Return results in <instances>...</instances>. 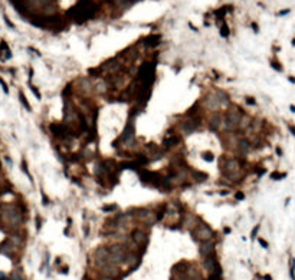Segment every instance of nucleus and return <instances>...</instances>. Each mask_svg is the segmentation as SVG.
I'll return each instance as SVG.
<instances>
[{"label":"nucleus","instance_id":"12","mask_svg":"<svg viewBox=\"0 0 295 280\" xmlns=\"http://www.w3.org/2000/svg\"><path fill=\"white\" fill-rule=\"evenodd\" d=\"M19 98H20V101H22V105L27 109V111H32V108H30V105H29V102H27V99H26V96H25V93L23 92H20L19 93Z\"/></svg>","mask_w":295,"mask_h":280},{"label":"nucleus","instance_id":"20","mask_svg":"<svg viewBox=\"0 0 295 280\" xmlns=\"http://www.w3.org/2000/svg\"><path fill=\"white\" fill-rule=\"evenodd\" d=\"M246 102H248V103H249V105H256V101H255V99H253V98H249V96H248V98H246Z\"/></svg>","mask_w":295,"mask_h":280},{"label":"nucleus","instance_id":"17","mask_svg":"<svg viewBox=\"0 0 295 280\" xmlns=\"http://www.w3.org/2000/svg\"><path fill=\"white\" fill-rule=\"evenodd\" d=\"M220 33L223 37H226L228 34H229V29H228V26H222V29H220Z\"/></svg>","mask_w":295,"mask_h":280},{"label":"nucleus","instance_id":"13","mask_svg":"<svg viewBox=\"0 0 295 280\" xmlns=\"http://www.w3.org/2000/svg\"><path fill=\"white\" fill-rule=\"evenodd\" d=\"M202 157H203V159H205V161H208V162H212V161L215 159V155H213L212 152H208V151H206V152H203V154H202Z\"/></svg>","mask_w":295,"mask_h":280},{"label":"nucleus","instance_id":"27","mask_svg":"<svg viewBox=\"0 0 295 280\" xmlns=\"http://www.w3.org/2000/svg\"><path fill=\"white\" fill-rule=\"evenodd\" d=\"M289 131H291V132L295 135V126H289Z\"/></svg>","mask_w":295,"mask_h":280},{"label":"nucleus","instance_id":"18","mask_svg":"<svg viewBox=\"0 0 295 280\" xmlns=\"http://www.w3.org/2000/svg\"><path fill=\"white\" fill-rule=\"evenodd\" d=\"M22 168H23V171H25V174H26V175H27V177H29V178L32 179V177H30V175H29V169H27V165H26V162H25V161H23V162H22Z\"/></svg>","mask_w":295,"mask_h":280},{"label":"nucleus","instance_id":"6","mask_svg":"<svg viewBox=\"0 0 295 280\" xmlns=\"http://www.w3.org/2000/svg\"><path fill=\"white\" fill-rule=\"evenodd\" d=\"M132 240L137 244H145L147 243V235L141 230H134L132 231Z\"/></svg>","mask_w":295,"mask_h":280},{"label":"nucleus","instance_id":"24","mask_svg":"<svg viewBox=\"0 0 295 280\" xmlns=\"http://www.w3.org/2000/svg\"><path fill=\"white\" fill-rule=\"evenodd\" d=\"M42 201H43L45 204H49V200H48V197H46V195H45V194H43V195H42Z\"/></svg>","mask_w":295,"mask_h":280},{"label":"nucleus","instance_id":"1","mask_svg":"<svg viewBox=\"0 0 295 280\" xmlns=\"http://www.w3.org/2000/svg\"><path fill=\"white\" fill-rule=\"evenodd\" d=\"M193 235H194L196 240H200V241H208V240H212V237H213V231H212V228H210L209 225L200 223L196 228L193 230Z\"/></svg>","mask_w":295,"mask_h":280},{"label":"nucleus","instance_id":"5","mask_svg":"<svg viewBox=\"0 0 295 280\" xmlns=\"http://www.w3.org/2000/svg\"><path fill=\"white\" fill-rule=\"evenodd\" d=\"M219 105H220V101H219V98L216 95H208L206 96V108L215 111V109L219 108Z\"/></svg>","mask_w":295,"mask_h":280},{"label":"nucleus","instance_id":"15","mask_svg":"<svg viewBox=\"0 0 295 280\" xmlns=\"http://www.w3.org/2000/svg\"><path fill=\"white\" fill-rule=\"evenodd\" d=\"M29 86H30V89L33 90V93H35V96L38 98V99H40V93H39V90H38V88L36 86H33L32 83H29Z\"/></svg>","mask_w":295,"mask_h":280},{"label":"nucleus","instance_id":"2","mask_svg":"<svg viewBox=\"0 0 295 280\" xmlns=\"http://www.w3.org/2000/svg\"><path fill=\"white\" fill-rule=\"evenodd\" d=\"M241 118H242V115H239V112H235V111L228 112L226 116H225V122H223L225 129H228V131L236 129L238 125H239V122H241Z\"/></svg>","mask_w":295,"mask_h":280},{"label":"nucleus","instance_id":"16","mask_svg":"<svg viewBox=\"0 0 295 280\" xmlns=\"http://www.w3.org/2000/svg\"><path fill=\"white\" fill-rule=\"evenodd\" d=\"M222 274H216V273H210V276H209V279L208 280H222V277H220Z\"/></svg>","mask_w":295,"mask_h":280},{"label":"nucleus","instance_id":"4","mask_svg":"<svg viewBox=\"0 0 295 280\" xmlns=\"http://www.w3.org/2000/svg\"><path fill=\"white\" fill-rule=\"evenodd\" d=\"M200 254L203 257L215 256V241H212V240L203 241V244L200 246Z\"/></svg>","mask_w":295,"mask_h":280},{"label":"nucleus","instance_id":"7","mask_svg":"<svg viewBox=\"0 0 295 280\" xmlns=\"http://www.w3.org/2000/svg\"><path fill=\"white\" fill-rule=\"evenodd\" d=\"M249 149H251V144H249V141L245 139V138L239 139V142H238V151H239V154L245 155V154L249 152Z\"/></svg>","mask_w":295,"mask_h":280},{"label":"nucleus","instance_id":"22","mask_svg":"<svg viewBox=\"0 0 295 280\" xmlns=\"http://www.w3.org/2000/svg\"><path fill=\"white\" fill-rule=\"evenodd\" d=\"M36 228L40 230V217H36Z\"/></svg>","mask_w":295,"mask_h":280},{"label":"nucleus","instance_id":"11","mask_svg":"<svg viewBox=\"0 0 295 280\" xmlns=\"http://www.w3.org/2000/svg\"><path fill=\"white\" fill-rule=\"evenodd\" d=\"M192 175L196 178L197 182H200V181H203V179L208 178V175H206L205 172H199V171H193V172H192Z\"/></svg>","mask_w":295,"mask_h":280},{"label":"nucleus","instance_id":"26","mask_svg":"<svg viewBox=\"0 0 295 280\" xmlns=\"http://www.w3.org/2000/svg\"><path fill=\"white\" fill-rule=\"evenodd\" d=\"M284 175H278V174H272V178L273 179H279V178H282Z\"/></svg>","mask_w":295,"mask_h":280},{"label":"nucleus","instance_id":"3","mask_svg":"<svg viewBox=\"0 0 295 280\" xmlns=\"http://www.w3.org/2000/svg\"><path fill=\"white\" fill-rule=\"evenodd\" d=\"M120 139L125 144V145H132V142H134V126H132V119L130 118V121L127 123V126H125V129H124V132L122 135L120 136Z\"/></svg>","mask_w":295,"mask_h":280},{"label":"nucleus","instance_id":"21","mask_svg":"<svg viewBox=\"0 0 295 280\" xmlns=\"http://www.w3.org/2000/svg\"><path fill=\"white\" fill-rule=\"evenodd\" d=\"M259 244H261V246H262L263 248H268V243H266V241H265V240H262V238H261V240H259Z\"/></svg>","mask_w":295,"mask_h":280},{"label":"nucleus","instance_id":"8","mask_svg":"<svg viewBox=\"0 0 295 280\" xmlns=\"http://www.w3.org/2000/svg\"><path fill=\"white\" fill-rule=\"evenodd\" d=\"M220 123H222V116L219 113H213L212 118H210V121H209V126L212 129H218L219 126H220Z\"/></svg>","mask_w":295,"mask_h":280},{"label":"nucleus","instance_id":"9","mask_svg":"<svg viewBox=\"0 0 295 280\" xmlns=\"http://www.w3.org/2000/svg\"><path fill=\"white\" fill-rule=\"evenodd\" d=\"M226 171L228 172H238L239 171V164L236 159H229L226 161Z\"/></svg>","mask_w":295,"mask_h":280},{"label":"nucleus","instance_id":"25","mask_svg":"<svg viewBox=\"0 0 295 280\" xmlns=\"http://www.w3.org/2000/svg\"><path fill=\"white\" fill-rule=\"evenodd\" d=\"M236 198H238V200H243L245 197H243V194H242V192H238V194H236Z\"/></svg>","mask_w":295,"mask_h":280},{"label":"nucleus","instance_id":"19","mask_svg":"<svg viewBox=\"0 0 295 280\" xmlns=\"http://www.w3.org/2000/svg\"><path fill=\"white\" fill-rule=\"evenodd\" d=\"M0 85H1V88H3V90H4V93H7V92H9V89H7V85L4 83V80H3L1 78H0Z\"/></svg>","mask_w":295,"mask_h":280},{"label":"nucleus","instance_id":"23","mask_svg":"<svg viewBox=\"0 0 295 280\" xmlns=\"http://www.w3.org/2000/svg\"><path fill=\"white\" fill-rule=\"evenodd\" d=\"M258 230H259V225H256L255 228H253V231H252V238H255V235L258 233Z\"/></svg>","mask_w":295,"mask_h":280},{"label":"nucleus","instance_id":"28","mask_svg":"<svg viewBox=\"0 0 295 280\" xmlns=\"http://www.w3.org/2000/svg\"><path fill=\"white\" fill-rule=\"evenodd\" d=\"M102 280H114V279H112V277H104Z\"/></svg>","mask_w":295,"mask_h":280},{"label":"nucleus","instance_id":"14","mask_svg":"<svg viewBox=\"0 0 295 280\" xmlns=\"http://www.w3.org/2000/svg\"><path fill=\"white\" fill-rule=\"evenodd\" d=\"M158 40H160V36H151V37H148L145 42H147L150 46H154L157 42H158Z\"/></svg>","mask_w":295,"mask_h":280},{"label":"nucleus","instance_id":"10","mask_svg":"<svg viewBox=\"0 0 295 280\" xmlns=\"http://www.w3.org/2000/svg\"><path fill=\"white\" fill-rule=\"evenodd\" d=\"M180 142V138L179 136H170V138H166L164 139V146H174L176 144H179Z\"/></svg>","mask_w":295,"mask_h":280}]
</instances>
